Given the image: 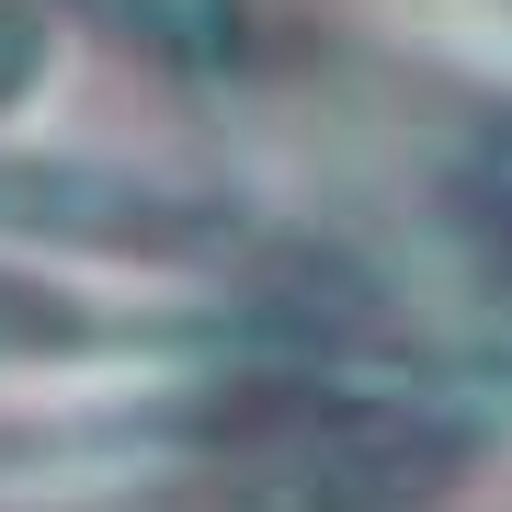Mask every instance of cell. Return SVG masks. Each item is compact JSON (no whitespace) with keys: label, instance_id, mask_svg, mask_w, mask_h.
I'll return each mask as SVG.
<instances>
[{"label":"cell","instance_id":"obj_1","mask_svg":"<svg viewBox=\"0 0 512 512\" xmlns=\"http://www.w3.org/2000/svg\"><path fill=\"white\" fill-rule=\"evenodd\" d=\"M456 478V433L433 421H319L285 433L274 456L239 478V512H421Z\"/></svg>","mask_w":512,"mask_h":512},{"label":"cell","instance_id":"obj_2","mask_svg":"<svg viewBox=\"0 0 512 512\" xmlns=\"http://www.w3.org/2000/svg\"><path fill=\"white\" fill-rule=\"evenodd\" d=\"M80 12H103L114 35H137L148 57H171V69H228V46H239L228 0H80Z\"/></svg>","mask_w":512,"mask_h":512},{"label":"cell","instance_id":"obj_3","mask_svg":"<svg viewBox=\"0 0 512 512\" xmlns=\"http://www.w3.org/2000/svg\"><path fill=\"white\" fill-rule=\"evenodd\" d=\"M92 342H114L103 308H80V296H57V285L0 262V365H12V353H92Z\"/></svg>","mask_w":512,"mask_h":512},{"label":"cell","instance_id":"obj_4","mask_svg":"<svg viewBox=\"0 0 512 512\" xmlns=\"http://www.w3.org/2000/svg\"><path fill=\"white\" fill-rule=\"evenodd\" d=\"M35 69H46V23L23 12V0H0V103L35 92Z\"/></svg>","mask_w":512,"mask_h":512}]
</instances>
